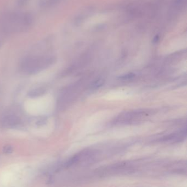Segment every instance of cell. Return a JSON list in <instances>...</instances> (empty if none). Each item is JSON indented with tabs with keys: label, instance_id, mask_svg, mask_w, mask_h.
Returning <instances> with one entry per match:
<instances>
[{
	"label": "cell",
	"instance_id": "1",
	"mask_svg": "<svg viewBox=\"0 0 187 187\" xmlns=\"http://www.w3.org/2000/svg\"><path fill=\"white\" fill-rule=\"evenodd\" d=\"M54 56H33L25 58L21 62V71L27 75H34L48 68L54 62Z\"/></svg>",
	"mask_w": 187,
	"mask_h": 187
},
{
	"label": "cell",
	"instance_id": "2",
	"mask_svg": "<svg viewBox=\"0 0 187 187\" xmlns=\"http://www.w3.org/2000/svg\"><path fill=\"white\" fill-rule=\"evenodd\" d=\"M21 122V120L14 115H6L1 119V125L5 128H12L17 126Z\"/></svg>",
	"mask_w": 187,
	"mask_h": 187
},
{
	"label": "cell",
	"instance_id": "3",
	"mask_svg": "<svg viewBox=\"0 0 187 187\" xmlns=\"http://www.w3.org/2000/svg\"><path fill=\"white\" fill-rule=\"evenodd\" d=\"M45 92V90L42 89H37L36 90H34L31 92L30 95L32 97H35L37 96L40 95L41 94H42Z\"/></svg>",
	"mask_w": 187,
	"mask_h": 187
},
{
	"label": "cell",
	"instance_id": "4",
	"mask_svg": "<svg viewBox=\"0 0 187 187\" xmlns=\"http://www.w3.org/2000/svg\"><path fill=\"white\" fill-rule=\"evenodd\" d=\"M134 77V75L133 73H128L127 75H125V76H122L120 78L122 79H129L131 78H133Z\"/></svg>",
	"mask_w": 187,
	"mask_h": 187
},
{
	"label": "cell",
	"instance_id": "5",
	"mask_svg": "<svg viewBox=\"0 0 187 187\" xmlns=\"http://www.w3.org/2000/svg\"><path fill=\"white\" fill-rule=\"evenodd\" d=\"M12 152V149L10 146H8L6 147L4 149V152L6 153H10Z\"/></svg>",
	"mask_w": 187,
	"mask_h": 187
}]
</instances>
